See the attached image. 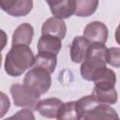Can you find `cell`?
Wrapping results in <instances>:
<instances>
[{
	"label": "cell",
	"mask_w": 120,
	"mask_h": 120,
	"mask_svg": "<svg viewBox=\"0 0 120 120\" xmlns=\"http://www.w3.org/2000/svg\"><path fill=\"white\" fill-rule=\"evenodd\" d=\"M90 42L83 37H76L70 46V58L74 63H82L88 52Z\"/></svg>",
	"instance_id": "obj_12"
},
{
	"label": "cell",
	"mask_w": 120,
	"mask_h": 120,
	"mask_svg": "<svg viewBox=\"0 0 120 120\" xmlns=\"http://www.w3.org/2000/svg\"><path fill=\"white\" fill-rule=\"evenodd\" d=\"M62 48L61 39L52 36L41 35L38 42V51L40 53H49L57 55Z\"/></svg>",
	"instance_id": "obj_13"
},
{
	"label": "cell",
	"mask_w": 120,
	"mask_h": 120,
	"mask_svg": "<svg viewBox=\"0 0 120 120\" xmlns=\"http://www.w3.org/2000/svg\"><path fill=\"white\" fill-rule=\"evenodd\" d=\"M9 107H10L9 98L5 93L0 91V118L3 117L8 112Z\"/></svg>",
	"instance_id": "obj_20"
},
{
	"label": "cell",
	"mask_w": 120,
	"mask_h": 120,
	"mask_svg": "<svg viewBox=\"0 0 120 120\" xmlns=\"http://www.w3.org/2000/svg\"><path fill=\"white\" fill-rule=\"evenodd\" d=\"M7 42H8L7 34H6V32H5L4 30L0 29V52H1V51L6 47Z\"/></svg>",
	"instance_id": "obj_21"
},
{
	"label": "cell",
	"mask_w": 120,
	"mask_h": 120,
	"mask_svg": "<svg viewBox=\"0 0 120 120\" xmlns=\"http://www.w3.org/2000/svg\"><path fill=\"white\" fill-rule=\"evenodd\" d=\"M47 4L49 5L52 15L55 18H58L61 20L69 18L75 12L76 1H73V0L47 1Z\"/></svg>",
	"instance_id": "obj_9"
},
{
	"label": "cell",
	"mask_w": 120,
	"mask_h": 120,
	"mask_svg": "<svg viewBox=\"0 0 120 120\" xmlns=\"http://www.w3.org/2000/svg\"><path fill=\"white\" fill-rule=\"evenodd\" d=\"M58 120H79V113L76 108V101L63 103L57 114Z\"/></svg>",
	"instance_id": "obj_17"
},
{
	"label": "cell",
	"mask_w": 120,
	"mask_h": 120,
	"mask_svg": "<svg viewBox=\"0 0 120 120\" xmlns=\"http://www.w3.org/2000/svg\"><path fill=\"white\" fill-rule=\"evenodd\" d=\"M114 85L110 82H96L92 96L102 104H114L117 101V92Z\"/></svg>",
	"instance_id": "obj_6"
},
{
	"label": "cell",
	"mask_w": 120,
	"mask_h": 120,
	"mask_svg": "<svg viewBox=\"0 0 120 120\" xmlns=\"http://www.w3.org/2000/svg\"><path fill=\"white\" fill-rule=\"evenodd\" d=\"M4 120H36L35 116L31 110L29 109H22L17 112L14 115L8 117Z\"/></svg>",
	"instance_id": "obj_19"
},
{
	"label": "cell",
	"mask_w": 120,
	"mask_h": 120,
	"mask_svg": "<svg viewBox=\"0 0 120 120\" xmlns=\"http://www.w3.org/2000/svg\"><path fill=\"white\" fill-rule=\"evenodd\" d=\"M57 58L56 55L49 54V53H40L38 52L34 59V64L33 68H38L46 70L50 74L52 73L56 68V63H57Z\"/></svg>",
	"instance_id": "obj_15"
},
{
	"label": "cell",
	"mask_w": 120,
	"mask_h": 120,
	"mask_svg": "<svg viewBox=\"0 0 120 120\" xmlns=\"http://www.w3.org/2000/svg\"><path fill=\"white\" fill-rule=\"evenodd\" d=\"M35 55L29 46L12 45L5 60V70L12 77L22 75L34 64Z\"/></svg>",
	"instance_id": "obj_1"
},
{
	"label": "cell",
	"mask_w": 120,
	"mask_h": 120,
	"mask_svg": "<svg viewBox=\"0 0 120 120\" xmlns=\"http://www.w3.org/2000/svg\"><path fill=\"white\" fill-rule=\"evenodd\" d=\"M107 48L102 43H91L85 59L82 63L80 72L86 81H93L96 75L106 68L105 52Z\"/></svg>",
	"instance_id": "obj_2"
},
{
	"label": "cell",
	"mask_w": 120,
	"mask_h": 120,
	"mask_svg": "<svg viewBox=\"0 0 120 120\" xmlns=\"http://www.w3.org/2000/svg\"><path fill=\"white\" fill-rule=\"evenodd\" d=\"M105 61L112 67L116 68L120 66V49L119 48H109L105 52Z\"/></svg>",
	"instance_id": "obj_18"
},
{
	"label": "cell",
	"mask_w": 120,
	"mask_h": 120,
	"mask_svg": "<svg viewBox=\"0 0 120 120\" xmlns=\"http://www.w3.org/2000/svg\"><path fill=\"white\" fill-rule=\"evenodd\" d=\"M79 120H119L116 111L107 104L98 103L84 112Z\"/></svg>",
	"instance_id": "obj_5"
},
{
	"label": "cell",
	"mask_w": 120,
	"mask_h": 120,
	"mask_svg": "<svg viewBox=\"0 0 120 120\" xmlns=\"http://www.w3.org/2000/svg\"><path fill=\"white\" fill-rule=\"evenodd\" d=\"M10 94L12 96L14 104L17 107H23L35 109L36 104L38 101V98L32 95L22 84L14 83L10 86Z\"/></svg>",
	"instance_id": "obj_4"
},
{
	"label": "cell",
	"mask_w": 120,
	"mask_h": 120,
	"mask_svg": "<svg viewBox=\"0 0 120 120\" xmlns=\"http://www.w3.org/2000/svg\"><path fill=\"white\" fill-rule=\"evenodd\" d=\"M1 64H2V54L0 52V68H1Z\"/></svg>",
	"instance_id": "obj_22"
},
{
	"label": "cell",
	"mask_w": 120,
	"mask_h": 120,
	"mask_svg": "<svg viewBox=\"0 0 120 120\" xmlns=\"http://www.w3.org/2000/svg\"><path fill=\"white\" fill-rule=\"evenodd\" d=\"M83 38L90 43L105 44L108 38V28L101 22H92L85 26Z\"/></svg>",
	"instance_id": "obj_7"
},
{
	"label": "cell",
	"mask_w": 120,
	"mask_h": 120,
	"mask_svg": "<svg viewBox=\"0 0 120 120\" xmlns=\"http://www.w3.org/2000/svg\"><path fill=\"white\" fill-rule=\"evenodd\" d=\"M98 6V1L96 0L76 1V8L74 14L78 17H88L97 10Z\"/></svg>",
	"instance_id": "obj_16"
},
{
	"label": "cell",
	"mask_w": 120,
	"mask_h": 120,
	"mask_svg": "<svg viewBox=\"0 0 120 120\" xmlns=\"http://www.w3.org/2000/svg\"><path fill=\"white\" fill-rule=\"evenodd\" d=\"M34 37V28L29 23L20 24L12 35V45L28 46Z\"/></svg>",
	"instance_id": "obj_14"
},
{
	"label": "cell",
	"mask_w": 120,
	"mask_h": 120,
	"mask_svg": "<svg viewBox=\"0 0 120 120\" xmlns=\"http://www.w3.org/2000/svg\"><path fill=\"white\" fill-rule=\"evenodd\" d=\"M62 104V100L56 98H50L38 101L35 106V110L46 118H57V114Z\"/></svg>",
	"instance_id": "obj_11"
},
{
	"label": "cell",
	"mask_w": 120,
	"mask_h": 120,
	"mask_svg": "<svg viewBox=\"0 0 120 120\" xmlns=\"http://www.w3.org/2000/svg\"><path fill=\"white\" fill-rule=\"evenodd\" d=\"M67 33V26L63 20L51 17L47 19L41 27V34L47 36H52L58 38L59 39H63Z\"/></svg>",
	"instance_id": "obj_10"
},
{
	"label": "cell",
	"mask_w": 120,
	"mask_h": 120,
	"mask_svg": "<svg viewBox=\"0 0 120 120\" xmlns=\"http://www.w3.org/2000/svg\"><path fill=\"white\" fill-rule=\"evenodd\" d=\"M33 8L31 0L22 1H0V8L13 17H22L27 15Z\"/></svg>",
	"instance_id": "obj_8"
},
{
	"label": "cell",
	"mask_w": 120,
	"mask_h": 120,
	"mask_svg": "<svg viewBox=\"0 0 120 120\" xmlns=\"http://www.w3.org/2000/svg\"><path fill=\"white\" fill-rule=\"evenodd\" d=\"M51 83L52 79L49 72L41 68H33L26 73L22 85L32 95L39 98L48 92L51 87Z\"/></svg>",
	"instance_id": "obj_3"
}]
</instances>
